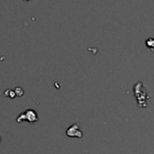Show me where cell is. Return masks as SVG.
Listing matches in <instances>:
<instances>
[{"label": "cell", "mask_w": 154, "mask_h": 154, "mask_svg": "<svg viewBox=\"0 0 154 154\" xmlns=\"http://www.w3.org/2000/svg\"><path fill=\"white\" fill-rule=\"evenodd\" d=\"M24 1H30V0H24Z\"/></svg>", "instance_id": "5b68a950"}, {"label": "cell", "mask_w": 154, "mask_h": 154, "mask_svg": "<svg viewBox=\"0 0 154 154\" xmlns=\"http://www.w3.org/2000/svg\"><path fill=\"white\" fill-rule=\"evenodd\" d=\"M145 44H146V46H147L150 50L154 51V38H152V37L148 38V39L145 41Z\"/></svg>", "instance_id": "3957f363"}, {"label": "cell", "mask_w": 154, "mask_h": 154, "mask_svg": "<svg viewBox=\"0 0 154 154\" xmlns=\"http://www.w3.org/2000/svg\"><path fill=\"white\" fill-rule=\"evenodd\" d=\"M14 93H15V94L17 95V96H23V90L22 89V88H20V87H16L15 88V90H14Z\"/></svg>", "instance_id": "277c9868"}, {"label": "cell", "mask_w": 154, "mask_h": 154, "mask_svg": "<svg viewBox=\"0 0 154 154\" xmlns=\"http://www.w3.org/2000/svg\"><path fill=\"white\" fill-rule=\"evenodd\" d=\"M0 141H1V140H0Z\"/></svg>", "instance_id": "8992f818"}, {"label": "cell", "mask_w": 154, "mask_h": 154, "mask_svg": "<svg viewBox=\"0 0 154 154\" xmlns=\"http://www.w3.org/2000/svg\"><path fill=\"white\" fill-rule=\"evenodd\" d=\"M23 121H27L31 123H37L38 122V116H37V113L36 112H34L32 109H29L27 110L25 113H21L17 119H16V122L19 123L21 122H23Z\"/></svg>", "instance_id": "6da1fadb"}, {"label": "cell", "mask_w": 154, "mask_h": 154, "mask_svg": "<svg viewBox=\"0 0 154 154\" xmlns=\"http://www.w3.org/2000/svg\"><path fill=\"white\" fill-rule=\"evenodd\" d=\"M66 134L69 137H78V138H81L83 136L82 133L79 130V126L78 123H74L72 124L66 132Z\"/></svg>", "instance_id": "7a4b0ae2"}]
</instances>
